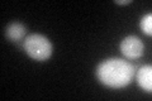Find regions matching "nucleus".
Returning <instances> with one entry per match:
<instances>
[{
    "label": "nucleus",
    "instance_id": "1",
    "mask_svg": "<svg viewBox=\"0 0 152 101\" xmlns=\"http://www.w3.org/2000/svg\"><path fill=\"white\" fill-rule=\"evenodd\" d=\"M134 72V67L129 62L121 58H109L98 66L96 77L108 87L121 89L131 84Z\"/></svg>",
    "mask_w": 152,
    "mask_h": 101
},
{
    "label": "nucleus",
    "instance_id": "2",
    "mask_svg": "<svg viewBox=\"0 0 152 101\" xmlns=\"http://www.w3.org/2000/svg\"><path fill=\"white\" fill-rule=\"evenodd\" d=\"M24 49L33 60L46 61L52 54V44L50 39L42 34H29L24 39Z\"/></svg>",
    "mask_w": 152,
    "mask_h": 101
},
{
    "label": "nucleus",
    "instance_id": "3",
    "mask_svg": "<svg viewBox=\"0 0 152 101\" xmlns=\"http://www.w3.org/2000/svg\"><path fill=\"white\" fill-rule=\"evenodd\" d=\"M121 51L122 53L124 54L127 58L129 60H137L143 54L145 51V46L142 41L138 37L134 36H129L124 38L121 43Z\"/></svg>",
    "mask_w": 152,
    "mask_h": 101
},
{
    "label": "nucleus",
    "instance_id": "4",
    "mask_svg": "<svg viewBox=\"0 0 152 101\" xmlns=\"http://www.w3.org/2000/svg\"><path fill=\"white\" fill-rule=\"evenodd\" d=\"M137 82L147 92L152 90V68L151 66H143L137 71Z\"/></svg>",
    "mask_w": 152,
    "mask_h": 101
},
{
    "label": "nucleus",
    "instance_id": "5",
    "mask_svg": "<svg viewBox=\"0 0 152 101\" xmlns=\"http://www.w3.org/2000/svg\"><path fill=\"white\" fill-rule=\"evenodd\" d=\"M26 33H27L26 25H23V24L19 23V22L10 23L7 27V31H5L7 37L12 42H19V41H22L23 38L26 37Z\"/></svg>",
    "mask_w": 152,
    "mask_h": 101
},
{
    "label": "nucleus",
    "instance_id": "6",
    "mask_svg": "<svg viewBox=\"0 0 152 101\" xmlns=\"http://www.w3.org/2000/svg\"><path fill=\"white\" fill-rule=\"evenodd\" d=\"M141 29H142V32H143L145 34L151 36V33H152V14L151 13L146 14V15L142 18V20H141Z\"/></svg>",
    "mask_w": 152,
    "mask_h": 101
},
{
    "label": "nucleus",
    "instance_id": "7",
    "mask_svg": "<svg viewBox=\"0 0 152 101\" xmlns=\"http://www.w3.org/2000/svg\"><path fill=\"white\" fill-rule=\"evenodd\" d=\"M131 0H115V4H129Z\"/></svg>",
    "mask_w": 152,
    "mask_h": 101
}]
</instances>
